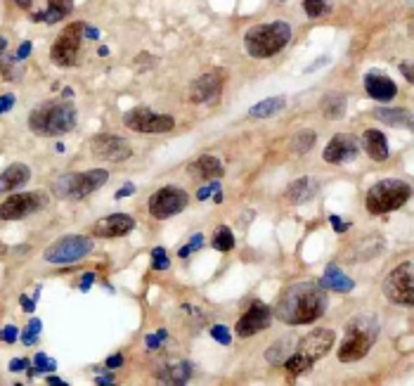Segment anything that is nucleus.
I'll return each instance as SVG.
<instances>
[{"label": "nucleus", "mask_w": 414, "mask_h": 386, "mask_svg": "<svg viewBox=\"0 0 414 386\" xmlns=\"http://www.w3.org/2000/svg\"><path fill=\"white\" fill-rule=\"evenodd\" d=\"M329 306V294L322 285L315 282H298L292 285L289 290L282 292L277 306H275V318L284 325H308L315 322L327 313Z\"/></svg>", "instance_id": "f257e3e1"}, {"label": "nucleus", "mask_w": 414, "mask_h": 386, "mask_svg": "<svg viewBox=\"0 0 414 386\" xmlns=\"http://www.w3.org/2000/svg\"><path fill=\"white\" fill-rule=\"evenodd\" d=\"M76 107L69 102H43V105L34 107L29 114V128L40 138H57L62 133H69L76 126Z\"/></svg>", "instance_id": "f03ea898"}, {"label": "nucleus", "mask_w": 414, "mask_h": 386, "mask_svg": "<svg viewBox=\"0 0 414 386\" xmlns=\"http://www.w3.org/2000/svg\"><path fill=\"white\" fill-rule=\"evenodd\" d=\"M376 337H379V320L374 316H355L346 327L336 356H339L341 363H355V360L365 358L370 353Z\"/></svg>", "instance_id": "7ed1b4c3"}, {"label": "nucleus", "mask_w": 414, "mask_h": 386, "mask_svg": "<svg viewBox=\"0 0 414 386\" xmlns=\"http://www.w3.org/2000/svg\"><path fill=\"white\" fill-rule=\"evenodd\" d=\"M292 40V27L287 22L258 24L244 34V48L253 60H268L284 50Z\"/></svg>", "instance_id": "20e7f679"}, {"label": "nucleus", "mask_w": 414, "mask_h": 386, "mask_svg": "<svg viewBox=\"0 0 414 386\" xmlns=\"http://www.w3.org/2000/svg\"><path fill=\"white\" fill-rule=\"evenodd\" d=\"M336 342V334L331 332L327 327H320V329H313L310 334H305L303 339L296 342V348L294 353L287 358V370L292 374H301V372H308L320 358H324L327 353L331 351Z\"/></svg>", "instance_id": "39448f33"}, {"label": "nucleus", "mask_w": 414, "mask_h": 386, "mask_svg": "<svg viewBox=\"0 0 414 386\" xmlns=\"http://www.w3.org/2000/svg\"><path fill=\"white\" fill-rule=\"evenodd\" d=\"M412 188L405 183V180H381V183L372 185L370 192H367V211L372 216H384L391 214V211H398L402 204L410 199Z\"/></svg>", "instance_id": "423d86ee"}, {"label": "nucleus", "mask_w": 414, "mask_h": 386, "mask_svg": "<svg viewBox=\"0 0 414 386\" xmlns=\"http://www.w3.org/2000/svg\"><path fill=\"white\" fill-rule=\"evenodd\" d=\"M109 173L102 171V168H90V171L83 173H66V176H60L53 183V192L60 199H83L90 192L100 190L102 185L107 183Z\"/></svg>", "instance_id": "0eeeda50"}, {"label": "nucleus", "mask_w": 414, "mask_h": 386, "mask_svg": "<svg viewBox=\"0 0 414 386\" xmlns=\"http://www.w3.org/2000/svg\"><path fill=\"white\" fill-rule=\"evenodd\" d=\"M92 251V240L83 237V235H66V237H60L57 242L45 249L43 259L48 263H76V261L86 259Z\"/></svg>", "instance_id": "6e6552de"}, {"label": "nucleus", "mask_w": 414, "mask_h": 386, "mask_svg": "<svg viewBox=\"0 0 414 386\" xmlns=\"http://www.w3.org/2000/svg\"><path fill=\"white\" fill-rule=\"evenodd\" d=\"M83 22H74L69 24L64 31L60 34V38L53 43L50 48V60L60 66H74L81 57V48H83Z\"/></svg>", "instance_id": "1a4fd4ad"}, {"label": "nucleus", "mask_w": 414, "mask_h": 386, "mask_svg": "<svg viewBox=\"0 0 414 386\" xmlns=\"http://www.w3.org/2000/svg\"><path fill=\"white\" fill-rule=\"evenodd\" d=\"M187 204H190V194L185 192L183 188H178V185H166V188L157 190V192L147 199L149 214L157 220L173 218V216H178Z\"/></svg>", "instance_id": "9d476101"}, {"label": "nucleus", "mask_w": 414, "mask_h": 386, "mask_svg": "<svg viewBox=\"0 0 414 386\" xmlns=\"http://www.w3.org/2000/svg\"><path fill=\"white\" fill-rule=\"evenodd\" d=\"M123 123H126V128L142 133V136H161V133H168L175 128L173 116L159 114V112L144 110V107L126 112V114H123Z\"/></svg>", "instance_id": "9b49d317"}, {"label": "nucleus", "mask_w": 414, "mask_h": 386, "mask_svg": "<svg viewBox=\"0 0 414 386\" xmlns=\"http://www.w3.org/2000/svg\"><path fill=\"white\" fill-rule=\"evenodd\" d=\"M384 294L396 306H414V272L410 261L391 270V275L384 280Z\"/></svg>", "instance_id": "f8f14e48"}, {"label": "nucleus", "mask_w": 414, "mask_h": 386, "mask_svg": "<svg viewBox=\"0 0 414 386\" xmlns=\"http://www.w3.org/2000/svg\"><path fill=\"white\" fill-rule=\"evenodd\" d=\"M48 199L40 192H19L10 194L3 204H0V220H22L36 211L45 209Z\"/></svg>", "instance_id": "ddd939ff"}, {"label": "nucleus", "mask_w": 414, "mask_h": 386, "mask_svg": "<svg viewBox=\"0 0 414 386\" xmlns=\"http://www.w3.org/2000/svg\"><path fill=\"white\" fill-rule=\"evenodd\" d=\"M222 83H225V71L222 69H214V71H206V74L196 76L190 86L187 97L196 105H204V102H211L220 95Z\"/></svg>", "instance_id": "4468645a"}, {"label": "nucleus", "mask_w": 414, "mask_h": 386, "mask_svg": "<svg viewBox=\"0 0 414 386\" xmlns=\"http://www.w3.org/2000/svg\"><path fill=\"white\" fill-rule=\"evenodd\" d=\"M90 152H92V157L105 159V162H123V159H128L133 154V147L128 145L123 138L105 133V136L92 138Z\"/></svg>", "instance_id": "2eb2a0df"}, {"label": "nucleus", "mask_w": 414, "mask_h": 386, "mask_svg": "<svg viewBox=\"0 0 414 386\" xmlns=\"http://www.w3.org/2000/svg\"><path fill=\"white\" fill-rule=\"evenodd\" d=\"M270 320H272L270 306H266V303L261 301H253L251 308H248L244 316L240 318V322H237V334H240V337H253V334L270 327L272 325Z\"/></svg>", "instance_id": "dca6fc26"}, {"label": "nucleus", "mask_w": 414, "mask_h": 386, "mask_svg": "<svg viewBox=\"0 0 414 386\" xmlns=\"http://www.w3.org/2000/svg\"><path fill=\"white\" fill-rule=\"evenodd\" d=\"M135 228V218L128 214H112L100 218L95 225H92V235L102 240H114V237H123L131 230Z\"/></svg>", "instance_id": "f3484780"}, {"label": "nucleus", "mask_w": 414, "mask_h": 386, "mask_svg": "<svg viewBox=\"0 0 414 386\" xmlns=\"http://www.w3.org/2000/svg\"><path fill=\"white\" fill-rule=\"evenodd\" d=\"M360 152V145L353 136H334L329 145L324 147V162L329 164H346Z\"/></svg>", "instance_id": "a211bd4d"}, {"label": "nucleus", "mask_w": 414, "mask_h": 386, "mask_svg": "<svg viewBox=\"0 0 414 386\" xmlns=\"http://www.w3.org/2000/svg\"><path fill=\"white\" fill-rule=\"evenodd\" d=\"M365 90L372 100H379V102H391L393 97L398 95V88L386 74L381 71H370L365 76Z\"/></svg>", "instance_id": "6ab92c4d"}, {"label": "nucleus", "mask_w": 414, "mask_h": 386, "mask_svg": "<svg viewBox=\"0 0 414 386\" xmlns=\"http://www.w3.org/2000/svg\"><path fill=\"white\" fill-rule=\"evenodd\" d=\"M29 178H31V171L27 164H12V166H8L0 173V194L24 188V185L29 183Z\"/></svg>", "instance_id": "aec40b11"}, {"label": "nucleus", "mask_w": 414, "mask_h": 386, "mask_svg": "<svg viewBox=\"0 0 414 386\" xmlns=\"http://www.w3.org/2000/svg\"><path fill=\"white\" fill-rule=\"evenodd\" d=\"M362 147H365V152L370 154V159H374V162H386L388 159V140L386 136L381 131H376V128H370V131L362 133Z\"/></svg>", "instance_id": "412c9836"}, {"label": "nucleus", "mask_w": 414, "mask_h": 386, "mask_svg": "<svg viewBox=\"0 0 414 386\" xmlns=\"http://www.w3.org/2000/svg\"><path fill=\"white\" fill-rule=\"evenodd\" d=\"M190 377H192V365L187 360H178V363H170L159 372V384H173V386H180V384H187Z\"/></svg>", "instance_id": "4be33fe9"}, {"label": "nucleus", "mask_w": 414, "mask_h": 386, "mask_svg": "<svg viewBox=\"0 0 414 386\" xmlns=\"http://www.w3.org/2000/svg\"><path fill=\"white\" fill-rule=\"evenodd\" d=\"M320 183L315 178H298L287 188V199L292 204H305L318 194Z\"/></svg>", "instance_id": "5701e85b"}, {"label": "nucleus", "mask_w": 414, "mask_h": 386, "mask_svg": "<svg viewBox=\"0 0 414 386\" xmlns=\"http://www.w3.org/2000/svg\"><path fill=\"white\" fill-rule=\"evenodd\" d=\"M320 285H322L324 290H334V292H341V294H348V292H353L355 282L350 280L348 275H344L339 266L331 263V266H327V270H324L322 282H320Z\"/></svg>", "instance_id": "b1692460"}, {"label": "nucleus", "mask_w": 414, "mask_h": 386, "mask_svg": "<svg viewBox=\"0 0 414 386\" xmlns=\"http://www.w3.org/2000/svg\"><path fill=\"white\" fill-rule=\"evenodd\" d=\"M190 171H192V176H196V178L214 180V178H220L222 173H225V168H222V164L216 157L204 154V157H199L194 164H190Z\"/></svg>", "instance_id": "393cba45"}, {"label": "nucleus", "mask_w": 414, "mask_h": 386, "mask_svg": "<svg viewBox=\"0 0 414 386\" xmlns=\"http://www.w3.org/2000/svg\"><path fill=\"white\" fill-rule=\"evenodd\" d=\"M296 337H284V339H277L275 344H272L270 348L266 351V360L270 365H282L287 363V358L294 353V348H296Z\"/></svg>", "instance_id": "a878e982"}, {"label": "nucleus", "mask_w": 414, "mask_h": 386, "mask_svg": "<svg viewBox=\"0 0 414 386\" xmlns=\"http://www.w3.org/2000/svg\"><path fill=\"white\" fill-rule=\"evenodd\" d=\"M284 107H287L284 95H277V97H268V100L253 105L251 110H248V114H251L253 119H270V116H277Z\"/></svg>", "instance_id": "bb28decb"}, {"label": "nucleus", "mask_w": 414, "mask_h": 386, "mask_svg": "<svg viewBox=\"0 0 414 386\" xmlns=\"http://www.w3.org/2000/svg\"><path fill=\"white\" fill-rule=\"evenodd\" d=\"M320 110L327 119L336 121V119H344L346 116V95L341 92H329L320 100Z\"/></svg>", "instance_id": "cd10ccee"}, {"label": "nucleus", "mask_w": 414, "mask_h": 386, "mask_svg": "<svg viewBox=\"0 0 414 386\" xmlns=\"http://www.w3.org/2000/svg\"><path fill=\"white\" fill-rule=\"evenodd\" d=\"M384 251V237L381 235H370V237L360 240L355 244V251H353V259H360V261H370L374 256H379Z\"/></svg>", "instance_id": "c85d7f7f"}, {"label": "nucleus", "mask_w": 414, "mask_h": 386, "mask_svg": "<svg viewBox=\"0 0 414 386\" xmlns=\"http://www.w3.org/2000/svg\"><path fill=\"white\" fill-rule=\"evenodd\" d=\"M374 116L393 128H412L410 110H376Z\"/></svg>", "instance_id": "c756f323"}, {"label": "nucleus", "mask_w": 414, "mask_h": 386, "mask_svg": "<svg viewBox=\"0 0 414 386\" xmlns=\"http://www.w3.org/2000/svg\"><path fill=\"white\" fill-rule=\"evenodd\" d=\"M69 12H71V3H69V0H50V8L45 10V12L34 14V22H48V24H53V22H57V19L66 17Z\"/></svg>", "instance_id": "7c9ffc66"}, {"label": "nucleus", "mask_w": 414, "mask_h": 386, "mask_svg": "<svg viewBox=\"0 0 414 386\" xmlns=\"http://www.w3.org/2000/svg\"><path fill=\"white\" fill-rule=\"evenodd\" d=\"M315 145V131H310V128H305V131H298L296 136H294L292 140V149L296 154H308L310 149Z\"/></svg>", "instance_id": "2f4dec72"}, {"label": "nucleus", "mask_w": 414, "mask_h": 386, "mask_svg": "<svg viewBox=\"0 0 414 386\" xmlns=\"http://www.w3.org/2000/svg\"><path fill=\"white\" fill-rule=\"evenodd\" d=\"M214 246L218 251L235 249V235H232V230L227 228V225H218V230H216V235H214Z\"/></svg>", "instance_id": "473e14b6"}, {"label": "nucleus", "mask_w": 414, "mask_h": 386, "mask_svg": "<svg viewBox=\"0 0 414 386\" xmlns=\"http://www.w3.org/2000/svg\"><path fill=\"white\" fill-rule=\"evenodd\" d=\"M303 10L308 17H322V14H329L331 5L329 0H303Z\"/></svg>", "instance_id": "72a5a7b5"}, {"label": "nucleus", "mask_w": 414, "mask_h": 386, "mask_svg": "<svg viewBox=\"0 0 414 386\" xmlns=\"http://www.w3.org/2000/svg\"><path fill=\"white\" fill-rule=\"evenodd\" d=\"M40 329H43V322H40V320H31L29 327L22 332V344L31 346V344L36 342V334H40Z\"/></svg>", "instance_id": "f704fd0d"}, {"label": "nucleus", "mask_w": 414, "mask_h": 386, "mask_svg": "<svg viewBox=\"0 0 414 386\" xmlns=\"http://www.w3.org/2000/svg\"><path fill=\"white\" fill-rule=\"evenodd\" d=\"M170 266L168 256H166V249L164 246H157V249L152 251V268L154 270H166V268Z\"/></svg>", "instance_id": "c9c22d12"}, {"label": "nucleus", "mask_w": 414, "mask_h": 386, "mask_svg": "<svg viewBox=\"0 0 414 386\" xmlns=\"http://www.w3.org/2000/svg\"><path fill=\"white\" fill-rule=\"evenodd\" d=\"M211 337H214L218 344H222V346H230V344H232L230 329H227L225 325H214V327H211Z\"/></svg>", "instance_id": "e433bc0d"}, {"label": "nucleus", "mask_w": 414, "mask_h": 386, "mask_svg": "<svg viewBox=\"0 0 414 386\" xmlns=\"http://www.w3.org/2000/svg\"><path fill=\"white\" fill-rule=\"evenodd\" d=\"M36 363V370H31V374L34 372H45V370H55V360H50L45 353H38V356L34 358Z\"/></svg>", "instance_id": "4c0bfd02"}, {"label": "nucleus", "mask_w": 414, "mask_h": 386, "mask_svg": "<svg viewBox=\"0 0 414 386\" xmlns=\"http://www.w3.org/2000/svg\"><path fill=\"white\" fill-rule=\"evenodd\" d=\"M201 244H204V237H201V235H194V237L190 240L187 244H185L183 249L178 251V256H180V259H187V254H192V251H196Z\"/></svg>", "instance_id": "58836bf2"}, {"label": "nucleus", "mask_w": 414, "mask_h": 386, "mask_svg": "<svg viewBox=\"0 0 414 386\" xmlns=\"http://www.w3.org/2000/svg\"><path fill=\"white\" fill-rule=\"evenodd\" d=\"M166 337H168V332H166V329H159L157 334H147V339H144V342H147V348H159L161 339H166Z\"/></svg>", "instance_id": "ea45409f"}, {"label": "nucleus", "mask_w": 414, "mask_h": 386, "mask_svg": "<svg viewBox=\"0 0 414 386\" xmlns=\"http://www.w3.org/2000/svg\"><path fill=\"white\" fill-rule=\"evenodd\" d=\"M17 337H19V332H17V327H12V325H8L3 332H0V339H3V342H8V344H14V342H17Z\"/></svg>", "instance_id": "a19ab883"}, {"label": "nucleus", "mask_w": 414, "mask_h": 386, "mask_svg": "<svg viewBox=\"0 0 414 386\" xmlns=\"http://www.w3.org/2000/svg\"><path fill=\"white\" fill-rule=\"evenodd\" d=\"M12 107H14V95H12V92H5V95H0V114L10 112Z\"/></svg>", "instance_id": "79ce46f5"}, {"label": "nucleus", "mask_w": 414, "mask_h": 386, "mask_svg": "<svg viewBox=\"0 0 414 386\" xmlns=\"http://www.w3.org/2000/svg\"><path fill=\"white\" fill-rule=\"evenodd\" d=\"M27 368H29L27 358H14L12 363H10V370H12V372H22V370H27Z\"/></svg>", "instance_id": "37998d69"}, {"label": "nucleus", "mask_w": 414, "mask_h": 386, "mask_svg": "<svg viewBox=\"0 0 414 386\" xmlns=\"http://www.w3.org/2000/svg\"><path fill=\"white\" fill-rule=\"evenodd\" d=\"M92 282H95V272H86V275L81 277V292H88V290H90Z\"/></svg>", "instance_id": "c03bdc74"}, {"label": "nucleus", "mask_w": 414, "mask_h": 386, "mask_svg": "<svg viewBox=\"0 0 414 386\" xmlns=\"http://www.w3.org/2000/svg\"><path fill=\"white\" fill-rule=\"evenodd\" d=\"M331 225H334V230L336 233H346V230H348V223H346V220H341L339 216H331Z\"/></svg>", "instance_id": "a18cd8bd"}, {"label": "nucleus", "mask_w": 414, "mask_h": 386, "mask_svg": "<svg viewBox=\"0 0 414 386\" xmlns=\"http://www.w3.org/2000/svg\"><path fill=\"white\" fill-rule=\"evenodd\" d=\"M29 53H31V43H29V40H24V43L19 45V50H17V55H14V57L22 62V60H27V57H29Z\"/></svg>", "instance_id": "49530a36"}, {"label": "nucleus", "mask_w": 414, "mask_h": 386, "mask_svg": "<svg viewBox=\"0 0 414 386\" xmlns=\"http://www.w3.org/2000/svg\"><path fill=\"white\" fill-rule=\"evenodd\" d=\"M133 192H135V185L128 183V185H123V188L116 192V199H123V197H128V194H133Z\"/></svg>", "instance_id": "de8ad7c7"}, {"label": "nucleus", "mask_w": 414, "mask_h": 386, "mask_svg": "<svg viewBox=\"0 0 414 386\" xmlns=\"http://www.w3.org/2000/svg\"><path fill=\"white\" fill-rule=\"evenodd\" d=\"M121 365H123V356H121V353L107 358V368H121Z\"/></svg>", "instance_id": "09e8293b"}, {"label": "nucleus", "mask_w": 414, "mask_h": 386, "mask_svg": "<svg viewBox=\"0 0 414 386\" xmlns=\"http://www.w3.org/2000/svg\"><path fill=\"white\" fill-rule=\"evenodd\" d=\"M22 306H24V311L27 313H34V308H36V303L31 301L29 296H22Z\"/></svg>", "instance_id": "8fccbe9b"}, {"label": "nucleus", "mask_w": 414, "mask_h": 386, "mask_svg": "<svg viewBox=\"0 0 414 386\" xmlns=\"http://www.w3.org/2000/svg\"><path fill=\"white\" fill-rule=\"evenodd\" d=\"M83 34H86V38H97V36H100V31L88 27V24H86V27H83Z\"/></svg>", "instance_id": "3c124183"}, {"label": "nucleus", "mask_w": 414, "mask_h": 386, "mask_svg": "<svg viewBox=\"0 0 414 386\" xmlns=\"http://www.w3.org/2000/svg\"><path fill=\"white\" fill-rule=\"evenodd\" d=\"M402 71H405V79H407V81H414V76H412V66L407 64V62H405V64H402Z\"/></svg>", "instance_id": "603ef678"}, {"label": "nucleus", "mask_w": 414, "mask_h": 386, "mask_svg": "<svg viewBox=\"0 0 414 386\" xmlns=\"http://www.w3.org/2000/svg\"><path fill=\"white\" fill-rule=\"evenodd\" d=\"M95 382L102 384V386H105V384H114V377H97Z\"/></svg>", "instance_id": "864d4df0"}, {"label": "nucleus", "mask_w": 414, "mask_h": 386, "mask_svg": "<svg viewBox=\"0 0 414 386\" xmlns=\"http://www.w3.org/2000/svg\"><path fill=\"white\" fill-rule=\"evenodd\" d=\"M5 50H8V40H5L3 36H0V57L5 55Z\"/></svg>", "instance_id": "5fc2aeb1"}, {"label": "nucleus", "mask_w": 414, "mask_h": 386, "mask_svg": "<svg viewBox=\"0 0 414 386\" xmlns=\"http://www.w3.org/2000/svg\"><path fill=\"white\" fill-rule=\"evenodd\" d=\"M48 384H64V382H62V379H57V377H50Z\"/></svg>", "instance_id": "6e6d98bb"}, {"label": "nucleus", "mask_w": 414, "mask_h": 386, "mask_svg": "<svg viewBox=\"0 0 414 386\" xmlns=\"http://www.w3.org/2000/svg\"><path fill=\"white\" fill-rule=\"evenodd\" d=\"M282 3H284V0H282Z\"/></svg>", "instance_id": "4d7b16f0"}]
</instances>
